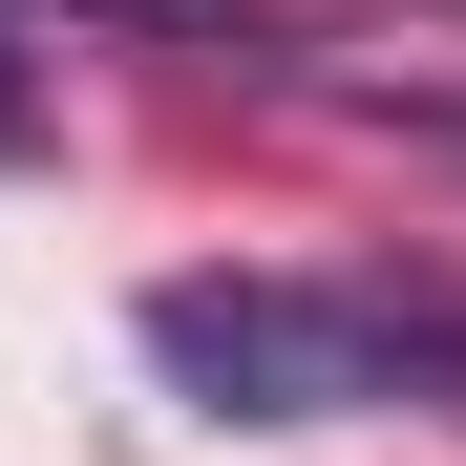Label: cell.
I'll list each match as a JSON object with an SVG mask.
<instances>
[{"label":"cell","mask_w":466,"mask_h":466,"mask_svg":"<svg viewBox=\"0 0 466 466\" xmlns=\"http://www.w3.org/2000/svg\"><path fill=\"white\" fill-rule=\"evenodd\" d=\"M148 360H170L212 424H360V403L466 381V297H381V276H170V297H148Z\"/></svg>","instance_id":"1"},{"label":"cell","mask_w":466,"mask_h":466,"mask_svg":"<svg viewBox=\"0 0 466 466\" xmlns=\"http://www.w3.org/2000/svg\"><path fill=\"white\" fill-rule=\"evenodd\" d=\"M64 22H148V43H297L319 0H64Z\"/></svg>","instance_id":"2"},{"label":"cell","mask_w":466,"mask_h":466,"mask_svg":"<svg viewBox=\"0 0 466 466\" xmlns=\"http://www.w3.org/2000/svg\"><path fill=\"white\" fill-rule=\"evenodd\" d=\"M381 127H424V148H466V106H381Z\"/></svg>","instance_id":"4"},{"label":"cell","mask_w":466,"mask_h":466,"mask_svg":"<svg viewBox=\"0 0 466 466\" xmlns=\"http://www.w3.org/2000/svg\"><path fill=\"white\" fill-rule=\"evenodd\" d=\"M22 127H43V86H22V64H0V148H22Z\"/></svg>","instance_id":"3"}]
</instances>
